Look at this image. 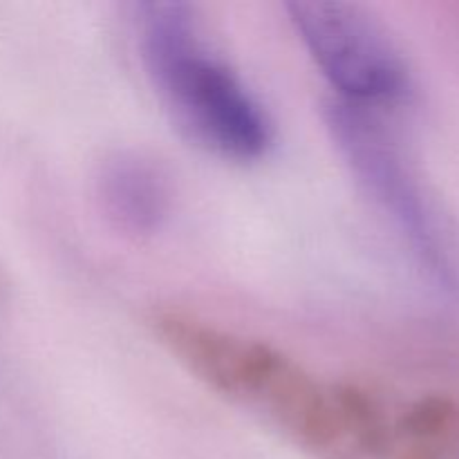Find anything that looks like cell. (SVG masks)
Wrapping results in <instances>:
<instances>
[{
    "label": "cell",
    "instance_id": "1",
    "mask_svg": "<svg viewBox=\"0 0 459 459\" xmlns=\"http://www.w3.org/2000/svg\"><path fill=\"white\" fill-rule=\"evenodd\" d=\"M155 339L191 375L327 459H375L388 408L357 384L318 379L264 341L224 330L182 309H157Z\"/></svg>",
    "mask_w": 459,
    "mask_h": 459
},
{
    "label": "cell",
    "instance_id": "2",
    "mask_svg": "<svg viewBox=\"0 0 459 459\" xmlns=\"http://www.w3.org/2000/svg\"><path fill=\"white\" fill-rule=\"evenodd\" d=\"M139 43L161 103L191 142L231 161H254L269 151L272 119L240 76L209 49L191 4H142Z\"/></svg>",
    "mask_w": 459,
    "mask_h": 459
},
{
    "label": "cell",
    "instance_id": "3",
    "mask_svg": "<svg viewBox=\"0 0 459 459\" xmlns=\"http://www.w3.org/2000/svg\"><path fill=\"white\" fill-rule=\"evenodd\" d=\"M291 22L318 70L352 106H384L406 88V72L384 31L357 4L299 0L287 4Z\"/></svg>",
    "mask_w": 459,
    "mask_h": 459
},
{
    "label": "cell",
    "instance_id": "4",
    "mask_svg": "<svg viewBox=\"0 0 459 459\" xmlns=\"http://www.w3.org/2000/svg\"><path fill=\"white\" fill-rule=\"evenodd\" d=\"M97 195L106 218L128 236H151L169 215V179L139 152H115L103 161Z\"/></svg>",
    "mask_w": 459,
    "mask_h": 459
}]
</instances>
